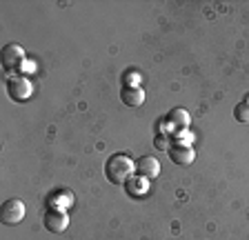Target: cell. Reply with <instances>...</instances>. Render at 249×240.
Masks as SVG:
<instances>
[{"label":"cell","instance_id":"5","mask_svg":"<svg viewBox=\"0 0 249 240\" xmlns=\"http://www.w3.org/2000/svg\"><path fill=\"white\" fill-rule=\"evenodd\" d=\"M167 156H169V160L174 162V165L187 167V165H192V162H194L196 152H194L189 145H185V142H174V145L167 149Z\"/></svg>","mask_w":249,"mask_h":240},{"label":"cell","instance_id":"11","mask_svg":"<svg viewBox=\"0 0 249 240\" xmlns=\"http://www.w3.org/2000/svg\"><path fill=\"white\" fill-rule=\"evenodd\" d=\"M233 118L238 120V122H249V103L243 100L233 107Z\"/></svg>","mask_w":249,"mask_h":240},{"label":"cell","instance_id":"7","mask_svg":"<svg viewBox=\"0 0 249 240\" xmlns=\"http://www.w3.org/2000/svg\"><path fill=\"white\" fill-rule=\"evenodd\" d=\"M158 173H160V162H158V158L140 156L138 160H136V176H142V178H147V180H151V178H156Z\"/></svg>","mask_w":249,"mask_h":240},{"label":"cell","instance_id":"12","mask_svg":"<svg viewBox=\"0 0 249 240\" xmlns=\"http://www.w3.org/2000/svg\"><path fill=\"white\" fill-rule=\"evenodd\" d=\"M154 145L156 147H158V149H169V142H167V138L165 136H158V138H156V140H154Z\"/></svg>","mask_w":249,"mask_h":240},{"label":"cell","instance_id":"2","mask_svg":"<svg viewBox=\"0 0 249 240\" xmlns=\"http://www.w3.org/2000/svg\"><path fill=\"white\" fill-rule=\"evenodd\" d=\"M31 91H34V85L27 76H14V78L7 80V96L14 103H25L31 96Z\"/></svg>","mask_w":249,"mask_h":240},{"label":"cell","instance_id":"10","mask_svg":"<svg viewBox=\"0 0 249 240\" xmlns=\"http://www.w3.org/2000/svg\"><path fill=\"white\" fill-rule=\"evenodd\" d=\"M147 187H149V185H147V178H142V176H136L134 180H131L129 178V191L134 193V196H140V193H145L147 191Z\"/></svg>","mask_w":249,"mask_h":240},{"label":"cell","instance_id":"8","mask_svg":"<svg viewBox=\"0 0 249 240\" xmlns=\"http://www.w3.org/2000/svg\"><path fill=\"white\" fill-rule=\"evenodd\" d=\"M120 100L129 107H140L145 103V91L140 87H134V85H124L123 91H120Z\"/></svg>","mask_w":249,"mask_h":240},{"label":"cell","instance_id":"1","mask_svg":"<svg viewBox=\"0 0 249 240\" xmlns=\"http://www.w3.org/2000/svg\"><path fill=\"white\" fill-rule=\"evenodd\" d=\"M134 173H136V162L127 154H114L105 162V176H107V180L111 185H118V187L127 185Z\"/></svg>","mask_w":249,"mask_h":240},{"label":"cell","instance_id":"3","mask_svg":"<svg viewBox=\"0 0 249 240\" xmlns=\"http://www.w3.org/2000/svg\"><path fill=\"white\" fill-rule=\"evenodd\" d=\"M22 218H25V203L20 198H9L2 203V207H0V220H2V224L14 227Z\"/></svg>","mask_w":249,"mask_h":240},{"label":"cell","instance_id":"6","mask_svg":"<svg viewBox=\"0 0 249 240\" xmlns=\"http://www.w3.org/2000/svg\"><path fill=\"white\" fill-rule=\"evenodd\" d=\"M25 63V49L20 45H5L2 47V67L7 71H14Z\"/></svg>","mask_w":249,"mask_h":240},{"label":"cell","instance_id":"13","mask_svg":"<svg viewBox=\"0 0 249 240\" xmlns=\"http://www.w3.org/2000/svg\"><path fill=\"white\" fill-rule=\"evenodd\" d=\"M247 103H249V96H247Z\"/></svg>","mask_w":249,"mask_h":240},{"label":"cell","instance_id":"9","mask_svg":"<svg viewBox=\"0 0 249 240\" xmlns=\"http://www.w3.org/2000/svg\"><path fill=\"white\" fill-rule=\"evenodd\" d=\"M189 114H187L185 109H180V107H176V109H171L169 116H167V122H169L171 127H176V129H185L187 125H189Z\"/></svg>","mask_w":249,"mask_h":240},{"label":"cell","instance_id":"4","mask_svg":"<svg viewBox=\"0 0 249 240\" xmlns=\"http://www.w3.org/2000/svg\"><path fill=\"white\" fill-rule=\"evenodd\" d=\"M42 223H45V229L47 231H52V234H60V231L67 229L69 218H67V214H65V209L49 207L45 211V216H42Z\"/></svg>","mask_w":249,"mask_h":240}]
</instances>
